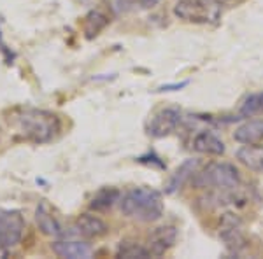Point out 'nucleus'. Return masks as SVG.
I'll return each mask as SVG.
<instances>
[{"instance_id":"f03ea898","label":"nucleus","mask_w":263,"mask_h":259,"mask_svg":"<svg viewBox=\"0 0 263 259\" xmlns=\"http://www.w3.org/2000/svg\"><path fill=\"white\" fill-rule=\"evenodd\" d=\"M16 125L25 140L33 144H46L60 131L57 114L39 109H27L16 116Z\"/></svg>"},{"instance_id":"dca6fc26","label":"nucleus","mask_w":263,"mask_h":259,"mask_svg":"<svg viewBox=\"0 0 263 259\" xmlns=\"http://www.w3.org/2000/svg\"><path fill=\"white\" fill-rule=\"evenodd\" d=\"M109 21H111L109 16L105 14V12H102L100 9L88 12L86 18H84V25H83L84 33H86L88 39H93V37L99 35V33L109 25Z\"/></svg>"},{"instance_id":"9b49d317","label":"nucleus","mask_w":263,"mask_h":259,"mask_svg":"<svg viewBox=\"0 0 263 259\" xmlns=\"http://www.w3.org/2000/svg\"><path fill=\"white\" fill-rule=\"evenodd\" d=\"M76 229L84 238H102L109 233V226L104 219L93 214H81L76 219Z\"/></svg>"},{"instance_id":"2eb2a0df","label":"nucleus","mask_w":263,"mask_h":259,"mask_svg":"<svg viewBox=\"0 0 263 259\" xmlns=\"http://www.w3.org/2000/svg\"><path fill=\"white\" fill-rule=\"evenodd\" d=\"M237 160L244 165L246 168L253 172L263 173V147L258 146H244L237 151Z\"/></svg>"},{"instance_id":"ddd939ff","label":"nucleus","mask_w":263,"mask_h":259,"mask_svg":"<svg viewBox=\"0 0 263 259\" xmlns=\"http://www.w3.org/2000/svg\"><path fill=\"white\" fill-rule=\"evenodd\" d=\"M197 168H198V160H193V158L186 160L184 163H182L181 167L171 175L167 186H165V191H167L168 194L177 193L186 182L193 179V175L197 173Z\"/></svg>"},{"instance_id":"20e7f679","label":"nucleus","mask_w":263,"mask_h":259,"mask_svg":"<svg viewBox=\"0 0 263 259\" xmlns=\"http://www.w3.org/2000/svg\"><path fill=\"white\" fill-rule=\"evenodd\" d=\"M174 14L186 23L205 25L218 19V9L211 0H177Z\"/></svg>"},{"instance_id":"aec40b11","label":"nucleus","mask_w":263,"mask_h":259,"mask_svg":"<svg viewBox=\"0 0 263 259\" xmlns=\"http://www.w3.org/2000/svg\"><path fill=\"white\" fill-rule=\"evenodd\" d=\"M184 86H188V81H182V83H179V84H165V86L160 88L158 91H177Z\"/></svg>"},{"instance_id":"6ab92c4d","label":"nucleus","mask_w":263,"mask_h":259,"mask_svg":"<svg viewBox=\"0 0 263 259\" xmlns=\"http://www.w3.org/2000/svg\"><path fill=\"white\" fill-rule=\"evenodd\" d=\"M240 114L246 117L263 114V93H253V95L246 96L240 104Z\"/></svg>"},{"instance_id":"f3484780","label":"nucleus","mask_w":263,"mask_h":259,"mask_svg":"<svg viewBox=\"0 0 263 259\" xmlns=\"http://www.w3.org/2000/svg\"><path fill=\"white\" fill-rule=\"evenodd\" d=\"M116 256L123 259H147L151 257V252L147 250V247H144L139 242L134 240H123L118 245Z\"/></svg>"},{"instance_id":"a211bd4d","label":"nucleus","mask_w":263,"mask_h":259,"mask_svg":"<svg viewBox=\"0 0 263 259\" xmlns=\"http://www.w3.org/2000/svg\"><path fill=\"white\" fill-rule=\"evenodd\" d=\"M120 196H121L120 191L114 189V188L100 189L99 193L93 196V200H91V209H95V210H107V209H111L114 203L120 200Z\"/></svg>"},{"instance_id":"6e6552de","label":"nucleus","mask_w":263,"mask_h":259,"mask_svg":"<svg viewBox=\"0 0 263 259\" xmlns=\"http://www.w3.org/2000/svg\"><path fill=\"white\" fill-rule=\"evenodd\" d=\"M177 229L174 226H160L153 229V233L147 238V250L151 252V257H160L176 244Z\"/></svg>"},{"instance_id":"f8f14e48","label":"nucleus","mask_w":263,"mask_h":259,"mask_svg":"<svg viewBox=\"0 0 263 259\" xmlns=\"http://www.w3.org/2000/svg\"><path fill=\"white\" fill-rule=\"evenodd\" d=\"M51 249L58 257L65 259H88L91 257L93 250L88 244L84 242H76V240H60L51 244Z\"/></svg>"},{"instance_id":"7ed1b4c3","label":"nucleus","mask_w":263,"mask_h":259,"mask_svg":"<svg viewBox=\"0 0 263 259\" xmlns=\"http://www.w3.org/2000/svg\"><path fill=\"white\" fill-rule=\"evenodd\" d=\"M197 188H213L218 191H230L240 186V173L232 163L213 161L202 172L193 175Z\"/></svg>"},{"instance_id":"412c9836","label":"nucleus","mask_w":263,"mask_h":259,"mask_svg":"<svg viewBox=\"0 0 263 259\" xmlns=\"http://www.w3.org/2000/svg\"><path fill=\"white\" fill-rule=\"evenodd\" d=\"M126 2L130 4V6H141V7H149L153 4L156 2V0H126Z\"/></svg>"},{"instance_id":"423d86ee","label":"nucleus","mask_w":263,"mask_h":259,"mask_svg":"<svg viewBox=\"0 0 263 259\" xmlns=\"http://www.w3.org/2000/svg\"><path fill=\"white\" fill-rule=\"evenodd\" d=\"M218 235L224 244V247L233 254H239L240 250H244L248 247V238H246V235H244L242 223H240V219L235 217L233 214L221 215V219H219Z\"/></svg>"},{"instance_id":"1a4fd4ad","label":"nucleus","mask_w":263,"mask_h":259,"mask_svg":"<svg viewBox=\"0 0 263 259\" xmlns=\"http://www.w3.org/2000/svg\"><path fill=\"white\" fill-rule=\"evenodd\" d=\"M35 224H37V228L41 229L42 235L60 236L63 233L62 224L54 217L53 207H51L46 200L39 202V205H37V209H35Z\"/></svg>"},{"instance_id":"9d476101","label":"nucleus","mask_w":263,"mask_h":259,"mask_svg":"<svg viewBox=\"0 0 263 259\" xmlns=\"http://www.w3.org/2000/svg\"><path fill=\"white\" fill-rule=\"evenodd\" d=\"M192 147H193V151L200 152V154H207V156H221L224 154V151H227L223 140L219 138L214 131H209V130L198 131L192 140Z\"/></svg>"},{"instance_id":"4468645a","label":"nucleus","mask_w":263,"mask_h":259,"mask_svg":"<svg viewBox=\"0 0 263 259\" xmlns=\"http://www.w3.org/2000/svg\"><path fill=\"white\" fill-rule=\"evenodd\" d=\"M233 138L242 146H260L263 144V121H248L240 125L233 133Z\"/></svg>"},{"instance_id":"f257e3e1","label":"nucleus","mask_w":263,"mask_h":259,"mask_svg":"<svg viewBox=\"0 0 263 259\" xmlns=\"http://www.w3.org/2000/svg\"><path fill=\"white\" fill-rule=\"evenodd\" d=\"M120 207L126 217L137 219L141 223H153L163 215L162 193L146 186L126 191L120 202Z\"/></svg>"},{"instance_id":"0eeeda50","label":"nucleus","mask_w":263,"mask_h":259,"mask_svg":"<svg viewBox=\"0 0 263 259\" xmlns=\"http://www.w3.org/2000/svg\"><path fill=\"white\" fill-rule=\"evenodd\" d=\"M182 121V114L176 107H165L151 117L146 126L147 135L153 138H163L172 135Z\"/></svg>"},{"instance_id":"4be33fe9","label":"nucleus","mask_w":263,"mask_h":259,"mask_svg":"<svg viewBox=\"0 0 263 259\" xmlns=\"http://www.w3.org/2000/svg\"><path fill=\"white\" fill-rule=\"evenodd\" d=\"M216 2H218L219 6H228V7H233V6H239V4H242L244 0H216Z\"/></svg>"},{"instance_id":"39448f33","label":"nucleus","mask_w":263,"mask_h":259,"mask_svg":"<svg viewBox=\"0 0 263 259\" xmlns=\"http://www.w3.org/2000/svg\"><path fill=\"white\" fill-rule=\"evenodd\" d=\"M25 219L20 210H0V252L18 245L23 238Z\"/></svg>"}]
</instances>
